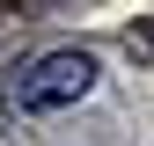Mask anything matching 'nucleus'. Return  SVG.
<instances>
[{"label": "nucleus", "mask_w": 154, "mask_h": 146, "mask_svg": "<svg viewBox=\"0 0 154 146\" xmlns=\"http://www.w3.org/2000/svg\"><path fill=\"white\" fill-rule=\"evenodd\" d=\"M95 51L81 44H59V51H37L29 66H15V80H8V102L15 110H66V102H81L88 88H95Z\"/></svg>", "instance_id": "nucleus-1"}, {"label": "nucleus", "mask_w": 154, "mask_h": 146, "mask_svg": "<svg viewBox=\"0 0 154 146\" xmlns=\"http://www.w3.org/2000/svg\"><path fill=\"white\" fill-rule=\"evenodd\" d=\"M140 51H147V59H154V22H147V29H140Z\"/></svg>", "instance_id": "nucleus-2"}]
</instances>
